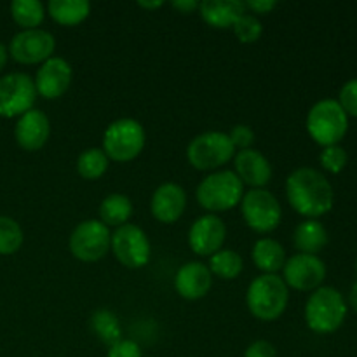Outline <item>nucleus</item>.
Masks as SVG:
<instances>
[{"instance_id": "ea45409f", "label": "nucleus", "mask_w": 357, "mask_h": 357, "mask_svg": "<svg viewBox=\"0 0 357 357\" xmlns=\"http://www.w3.org/2000/svg\"><path fill=\"white\" fill-rule=\"evenodd\" d=\"M162 3L164 2H160V0H159V2H143V0H142V2H138V6L145 7V9H157V7H160Z\"/></svg>"}, {"instance_id": "58836bf2", "label": "nucleus", "mask_w": 357, "mask_h": 357, "mask_svg": "<svg viewBox=\"0 0 357 357\" xmlns=\"http://www.w3.org/2000/svg\"><path fill=\"white\" fill-rule=\"evenodd\" d=\"M7 56H9V51H7V47L3 44H0V70L6 66L7 63Z\"/></svg>"}, {"instance_id": "7c9ffc66", "label": "nucleus", "mask_w": 357, "mask_h": 357, "mask_svg": "<svg viewBox=\"0 0 357 357\" xmlns=\"http://www.w3.org/2000/svg\"><path fill=\"white\" fill-rule=\"evenodd\" d=\"M319 160H321V166H323L324 169L337 174L340 173V171L345 167V164H347V152H345L340 145L324 146V150L321 152Z\"/></svg>"}, {"instance_id": "0eeeda50", "label": "nucleus", "mask_w": 357, "mask_h": 357, "mask_svg": "<svg viewBox=\"0 0 357 357\" xmlns=\"http://www.w3.org/2000/svg\"><path fill=\"white\" fill-rule=\"evenodd\" d=\"M236 153L227 132L208 131L195 136L187 149V159L195 169L215 171L225 166Z\"/></svg>"}, {"instance_id": "2f4dec72", "label": "nucleus", "mask_w": 357, "mask_h": 357, "mask_svg": "<svg viewBox=\"0 0 357 357\" xmlns=\"http://www.w3.org/2000/svg\"><path fill=\"white\" fill-rule=\"evenodd\" d=\"M338 103L344 108L347 117L349 115L357 117V79H352L347 84H344L340 96H338Z\"/></svg>"}, {"instance_id": "423d86ee", "label": "nucleus", "mask_w": 357, "mask_h": 357, "mask_svg": "<svg viewBox=\"0 0 357 357\" xmlns=\"http://www.w3.org/2000/svg\"><path fill=\"white\" fill-rule=\"evenodd\" d=\"M145 146V129L135 119L112 122L103 135V152L108 159L128 162L136 159Z\"/></svg>"}, {"instance_id": "20e7f679", "label": "nucleus", "mask_w": 357, "mask_h": 357, "mask_svg": "<svg viewBox=\"0 0 357 357\" xmlns=\"http://www.w3.org/2000/svg\"><path fill=\"white\" fill-rule=\"evenodd\" d=\"M244 183L234 171H216L206 176L197 187V201L213 213L229 211L243 201Z\"/></svg>"}, {"instance_id": "4468645a", "label": "nucleus", "mask_w": 357, "mask_h": 357, "mask_svg": "<svg viewBox=\"0 0 357 357\" xmlns=\"http://www.w3.org/2000/svg\"><path fill=\"white\" fill-rule=\"evenodd\" d=\"M227 229L216 215H204L194 222L188 232V244L199 257H213L225 243Z\"/></svg>"}, {"instance_id": "aec40b11", "label": "nucleus", "mask_w": 357, "mask_h": 357, "mask_svg": "<svg viewBox=\"0 0 357 357\" xmlns=\"http://www.w3.org/2000/svg\"><path fill=\"white\" fill-rule=\"evenodd\" d=\"M244 10H246L244 2H239V0H204L199 3V13L202 20L216 28L234 26Z\"/></svg>"}, {"instance_id": "f8f14e48", "label": "nucleus", "mask_w": 357, "mask_h": 357, "mask_svg": "<svg viewBox=\"0 0 357 357\" xmlns=\"http://www.w3.org/2000/svg\"><path fill=\"white\" fill-rule=\"evenodd\" d=\"M282 272V281L286 286L298 291H312L323 284L326 278V265L317 255L298 253L286 260Z\"/></svg>"}, {"instance_id": "b1692460", "label": "nucleus", "mask_w": 357, "mask_h": 357, "mask_svg": "<svg viewBox=\"0 0 357 357\" xmlns=\"http://www.w3.org/2000/svg\"><path fill=\"white\" fill-rule=\"evenodd\" d=\"M132 215V204L126 195L122 194H110L103 199L100 206L101 223L107 227H122L128 223V220Z\"/></svg>"}, {"instance_id": "473e14b6", "label": "nucleus", "mask_w": 357, "mask_h": 357, "mask_svg": "<svg viewBox=\"0 0 357 357\" xmlns=\"http://www.w3.org/2000/svg\"><path fill=\"white\" fill-rule=\"evenodd\" d=\"M229 138L230 142H232L234 149L246 150V149H251V145L255 143V132L250 126L237 124L234 126L232 131L229 132Z\"/></svg>"}, {"instance_id": "cd10ccee", "label": "nucleus", "mask_w": 357, "mask_h": 357, "mask_svg": "<svg viewBox=\"0 0 357 357\" xmlns=\"http://www.w3.org/2000/svg\"><path fill=\"white\" fill-rule=\"evenodd\" d=\"M108 169V157L101 149H87L77 159V171L86 180H98Z\"/></svg>"}, {"instance_id": "4be33fe9", "label": "nucleus", "mask_w": 357, "mask_h": 357, "mask_svg": "<svg viewBox=\"0 0 357 357\" xmlns=\"http://www.w3.org/2000/svg\"><path fill=\"white\" fill-rule=\"evenodd\" d=\"M295 248L303 255H317L328 244V232L317 220H307L295 229Z\"/></svg>"}, {"instance_id": "c756f323", "label": "nucleus", "mask_w": 357, "mask_h": 357, "mask_svg": "<svg viewBox=\"0 0 357 357\" xmlns=\"http://www.w3.org/2000/svg\"><path fill=\"white\" fill-rule=\"evenodd\" d=\"M261 31H264V26H261L260 20L253 14L244 13L239 20L234 24V33L239 38L243 44H253L260 38Z\"/></svg>"}, {"instance_id": "f3484780", "label": "nucleus", "mask_w": 357, "mask_h": 357, "mask_svg": "<svg viewBox=\"0 0 357 357\" xmlns=\"http://www.w3.org/2000/svg\"><path fill=\"white\" fill-rule=\"evenodd\" d=\"M187 208V194L176 183H164L153 192L150 209L155 220L162 223H174Z\"/></svg>"}, {"instance_id": "ddd939ff", "label": "nucleus", "mask_w": 357, "mask_h": 357, "mask_svg": "<svg viewBox=\"0 0 357 357\" xmlns=\"http://www.w3.org/2000/svg\"><path fill=\"white\" fill-rule=\"evenodd\" d=\"M56 40L52 33L45 30H23L16 33L10 40L9 52L16 61L24 65H35V63H44L52 58Z\"/></svg>"}, {"instance_id": "f257e3e1", "label": "nucleus", "mask_w": 357, "mask_h": 357, "mask_svg": "<svg viewBox=\"0 0 357 357\" xmlns=\"http://www.w3.org/2000/svg\"><path fill=\"white\" fill-rule=\"evenodd\" d=\"M286 195L298 215L319 218L333 208V188L323 173L312 167H298L286 180Z\"/></svg>"}, {"instance_id": "9d476101", "label": "nucleus", "mask_w": 357, "mask_h": 357, "mask_svg": "<svg viewBox=\"0 0 357 357\" xmlns=\"http://www.w3.org/2000/svg\"><path fill=\"white\" fill-rule=\"evenodd\" d=\"M112 234L105 223L86 220L70 236V251L82 261H96L108 253Z\"/></svg>"}, {"instance_id": "412c9836", "label": "nucleus", "mask_w": 357, "mask_h": 357, "mask_svg": "<svg viewBox=\"0 0 357 357\" xmlns=\"http://www.w3.org/2000/svg\"><path fill=\"white\" fill-rule=\"evenodd\" d=\"M255 265L265 274H278L286 264V251L278 241L260 239L251 251Z\"/></svg>"}, {"instance_id": "bb28decb", "label": "nucleus", "mask_w": 357, "mask_h": 357, "mask_svg": "<svg viewBox=\"0 0 357 357\" xmlns=\"http://www.w3.org/2000/svg\"><path fill=\"white\" fill-rule=\"evenodd\" d=\"M243 258L237 251L220 250L209 257V272L220 275L222 279H236L243 272Z\"/></svg>"}, {"instance_id": "a211bd4d", "label": "nucleus", "mask_w": 357, "mask_h": 357, "mask_svg": "<svg viewBox=\"0 0 357 357\" xmlns=\"http://www.w3.org/2000/svg\"><path fill=\"white\" fill-rule=\"evenodd\" d=\"M211 272L201 261H188L178 271L174 288L178 295L187 300H199L208 295L211 288Z\"/></svg>"}, {"instance_id": "6e6552de", "label": "nucleus", "mask_w": 357, "mask_h": 357, "mask_svg": "<svg viewBox=\"0 0 357 357\" xmlns=\"http://www.w3.org/2000/svg\"><path fill=\"white\" fill-rule=\"evenodd\" d=\"M244 222L255 232L268 234L281 223L282 209L278 199L265 188H253L243 195L241 201Z\"/></svg>"}, {"instance_id": "a19ab883", "label": "nucleus", "mask_w": 357, "mask_h": 357, "mask_svg": "<svg viewBox=\"0 0 357 357\" xmlns=\"http://www.w3.org/2000/svg\"><path fill=\"white\" fill-rule=\"evenodd\" d=\"M356 268H357V261H356Z\"/></svg>"}, {"instance_id": "1a4fd4ad", "label": "nucleus", "mask_w": 357, "mask_h": 357, "mask_svg": "<svg viewBox=\"0 0 357 357\" xmlns=\"http://www.w3.org/2000/svg\"><path fill=\"white\" fill-rule=\"evenodd\" d=\"M37 87L26 73H7L0 77V115L17 117L33 108Z\"/></svg>"}, {"instance_id": "dca6fc26", "label": "nucleus", "mask_w": 357, "mask_h": 357, "mask_svg": "<svg viewBox=\"0 0 357 357\" xmlns=\"http://www.w3.org/2000/svg\"><path fill=\"white\" fill-rule=\"evenodd\" d=\"M49 132H51V124H49L47 115L35 108L21 115L16 129H14L17 145L30 152L45 145V142L49 139Z\"/></svg>"}, {"instance_id": "9b49d317", "label": "nucleus", "mask_w": 357, "mask_h": 357, "mask_svg": "<svg viewBox=\"0 0 357 357\" xmlns=\"http://www.w3.org/2000/svg\"><path fill=\"white\" fill-rule=\"evenodd\" d=\"M110 248L122 265L129 268H142L150 260V243L139 227L126 223L112 234Z\"/></svg>"}, {"instance_id": "2eb2a0df", "label": "nucleus", "mask_w": 357, "mask_h": 357, "mask_svg": "<svg viewBox=\"0 0 357 357\" xmlns=\"http://www.w3.org/2000/svg\"><path fill=\"white\" fill-rule=\"evenodd\" d=\"M72 82V66L63 58H49L42 63L35 77L37 94L45 100H56L66 93Z\"/></svg>"}, {"instance_id": "39448f33", "label": "nucleus", "mask_w": 357, "mask_h": 357, "mask_svg": "<svg viewBox=\"0 0 357 357\" xmlns=\"http://www.w3.org/2000/svg\"><path fill=\"white\" fill-rule=\"evenodd\" d=\"M349 128V117L337 100H321L307 115L310 138L323 146L338 145Z\"/></svg>"}, {"instance_id": "a878e982", "label": "nucleus", "mask_w": 357, "mask_h": 357, "mask_svg": "<svg viewBox=\"0 0 357 357\" xmlns=\"http://www.w3.org/2000/svg\"><path fill=\"white\" fill-rule=\"evenodd\" d=\"M10 14L20 26L33 30L44 21L45 9L38 0H14L10 3Z\"/></svg>"}, {"instance_id": "393cba45", "label": "nucleus", "mask_w": 357, "mask_h": 357, "mask_svg": "<svg viewBox=\"0 0 357 357\" xmlns=\"http://www.w3.org/2000/svg\"><path fill=\"white\" fill-rule=\"evenodd\" d=\"M91 328H93V331L96 333V337L100 338L103 344L110 345V347L122 340L121 323H119L115 314H112L110 310H96V312L91 316Z\"/></svg>"}, {"instance_id": "5701e85b", "label": "nucleus", "mask_w": 357, "mask_h": 357, "mask_svg": "<svg viewBox=\"0 0 357 357\" xmlns=\"http://www.w3.org/2000/svg\"><path fill=\"white\" fill-rule=\"evenodd\" d=\"M47 13L59 24L73 26L89 16L91 3L87 0H51L47 3Z\"/></svg>"}, {"instance_id": "f03ea898", "label": "nucleus", "mask_w": 357, "mask_h": 357, "mask_svg": "<svg viewBox=\"0 0 357 357\" xmlns=\"http://www.w3.org/2000/svg\"><path fill=\"white\" fill-rule=\"evenodd\" d=\"M289 291L278 274H264L253 279L246 293L250 312L260 321H275L288 307Z\"/></svg>"}, {"instance_id": "c85d7f7f", "label": "nucleus", "mask_w": 357, "mask_h": 357, "mask_svg": "<svg viewBox=\"0 0 357 357\" xmlns=\"http://www.w3.org/2000/svg\"><path fill=\"white\" fill-rule=\"evenodd\" d=\"M23 244V230L16 220L0 216V255H13Z\"/></svg>"}, {"instance_id": "6ab92c4d", "label": "nucleus", "mask_w": 357, "mask_h": 357, "mask_svg": "<svg viewBox=\"0 0 357 357\" xmlns=\"http://www.w3.org/2000/svg\"><path fill=\"white\" fill-rule=\"evenodd\" d=\"M236 174L244 185L264 188L272 178V166L264 153L246 149L236 155Z\"/></svg>"}, {"instance_id": "4c0bfd02", "label": "nucleus", "mask_w": 357, "mask_h": 357, "mask_svg": "<svg viewBox=\"0 0 357 357\" xmlns=\"http://www.w3.org/2000/svg\"><path fill=\"white\" fill-rule=\"evenodd\" d=\"M349 302H351V307L354 309V312L357 314V281L352 286L351 293H349Z\"/></svg>"}, {"instance_id": "e433bc0d", "label": "nucleus", "mask_w": 357, "mask_h": 357, "mask_svg": "<svg viewBox=\"0 0 357 357\" xmlns=\"http://www.w3.org/2000/svg\"><path fill=\"white\" fill-rule=\"evenodd\" d=\"M173 7L180 10V13L188 14L192 13V10L199 9V2H195V0H174Z\"/></svg>"}, {"instance_id": "f704fd0d", "label": "nucleus", "mask_w": 357, "mask_h": 357, "mask_svg": "<svg viewBox=\"0 0 357 357\" xmlns=\"http://www.w3.org/2000/svg\"><path fill=\"white\" fill-rule=\"evenodd\" d=\"M278 352H275V347L267 340H257L246 349L244 352V357H275Z\"/></svg>"}, {"instance_id": "72a5a7b5", "label": "nucleus", "mask_w": 357, "mask_h": 357, "mask_svg": "<svg viewBox=\"0 0 357 357\" xmlns=\"http://www.w3.org/2000/svg\"><path fill=\"white\" fill-rule=\"evenodd\" d=\"M107 357H143L142 349L132 340H121L112 345Z\"/></svg>"}, {"instance_id": "c9c22d12", "label": "nucleus", "mask_w": 357, "mask_h": 357, "mask_svg": "<svg viewBox=\"0 0 357 357\" xmlns=\"http://www.w3.org/2000/svg\"><path fill=\"white\" fill-rule=\"evenodd\" d=\"M244 7L257 14H267L274 9L275 2H272V0H248V2H244Z\"/></svg>"}, {"instance_id": "7ed1b4c3", "label": "nucleus", "mask_w": 357, "mask_h": 357, "mask_svg": "<svg viewBox=\"0 0 357 357\" xmlns=\"http://www.w3.org/2000/svg\"><path fill=\"white\" fill-rule=\"evenodd\" d=\"M347 316V305L338 289L324 286L310 295L305 305L307 326L319 335H330L342 326Z\"/></svg>"}]
</instances>
